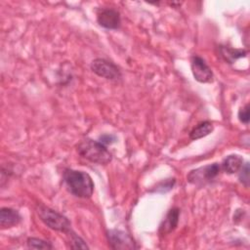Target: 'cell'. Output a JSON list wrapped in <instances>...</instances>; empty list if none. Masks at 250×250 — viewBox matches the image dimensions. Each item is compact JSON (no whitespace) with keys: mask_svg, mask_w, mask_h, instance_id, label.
I'll use <instances>...</instances> for the list:
<instances>
[{"mask_svg":"<svg viewBox=\"0 0 250 250\" xmlns=\"http://www.w3.org/2000/svg\"><path fill=\"white\" fill-rule=\"evenodd\" d=\"M63 182L67 190L78 198H90L94 192V182L91 176L84 171L65 169Z\"/></svg>","mask_w":250,"mask_h":250,"instance_id":"1","label":"cell"},{"mask_svg":"<svg viewBox=\"0 0 250 250\" xmlns=\"http://www.w3.org/2000/svg\"><path fill=\"white\" fill-rule=\"evenodd\" d=\"M77 152L84 159L99 165H106L112 160L111 152L100 141L84 139L77 145Z\"/></svg>","mask_w":250,"mask_h":250,"instance_id":"2","label":"cell"},{"mask_svg":"<svg viewBox=\"0 0 250 250\" xmlns=\"http://www.w3.org/2000/svg\"><path fill=\"white\" fill-rule=\"evenodd\" d=\"M36 212L40 220L48 228L57 231L64 232L65 234H68L72 230L69 220L58 211L43 204H40L37 206Z\"/></svg>","mask_w":250,"mask_h":250,"instance_id":"3","label":"cell"},{"mask_svg":"<svg viewBox=\"0 0 250 250\" xmlns=\"http://www.w3.org/2000/svg\"><path fill=\"white\" fill-rule=\"evenodd\" d=\"M220 171L221 166L218 163H212L199 167L195 170H191L188 173L187 179L190 184L201 186L213 181L219 175Z\"/></svg>","mask_w":250,"mask_h":250,"instance_id":"4","label":"cell"},{"mask_svg":"<svg viewBox=\"0 0 250 250\" xmlns=\"http://www.w3.org/2000/svg\"><path fill=\"white\" fill-rule=\"evenodd\" d=\"M106 237L109 247L115 250H132L138 247L133 237L120 229L107 230Z\"/></svg>","mask_w":250,"mask_h":250,"instance_id":"5","label":"cell"},{"mask_svg":"<svg viewBox=\"0 0 250 250\" xmlns=\"http://www.w3.org/2000/svg\"><path fill=\"white\" fill-rule=\"evenodd\" d=\"M91 69L98 76L107 80H119L121 71L113 62L105 59H95L91 62Z\"/></svg>","mask_w":250,"mask_h":250,"instance_id":"6","label":"cell"},{"mask_svg":"<svg viewBox=\"0 0 250 250\" xmlns=\"http://www.w3.org/2000/svg\"><path fill=\"white\" fill-rule=\"evenodd\" d=\"M191 72L194 79L200 83H209L213 80V71L206 62L199 56H193L190 60Z\"/></svg>","mask_w":250,"mask_h":250,"instance_id":"7","label":"cell"},{"mask_svg":"<svg viewBox=\"0 0 250 250\" xmlns=\"http://www.w3.org/2000/svg\"><path fill=\"white\" fill-rule=\"evenodd\" d=\"M98 23L106 29H117L121 24L120 14L113 9H102L97 15Z\"/></svg>","mask_w":250,"mask_h":250,"instance_id":"8","label":"cell"},{"mask_svg":"<svg viewBox=\"0 0 250 250\" xmlns=\"http://www.w3.org/2000/svg\"><path fill=\"white\" fill-rule=\"evenodd\" d=\"M21 221V216L18 210L10 207H2L0 209V227L8 229L19 225Z\"/></svg>","mask_w":250,"mask_h":250,"instance_id":"9","label":"cell"},{"mask_svg":"<svg viewBox=\"0 0 250 250\" xmlns=\"http://www.w3.org/2000/svg\"><path fill=\"white\" fill-rule=\"evenodd\" d=\"M179 217H180V209L177 207L171 208L159 226V233L164 235L173 231L178 226Z\"/></svg>","mask_w":250,"mask_h":250,"instance_id":"10","label":"cell"},{"mask_svg":"<svg viewBox=\"0 0 250 250\" xmlns=\"http://www.w3.org/2000/svg\"><path fill=\"white\" fill-rule=\"evenodd\" d=\"M243 165V158L238 154H230L227 156L223 163L222 169L228 174L237 173Z\"/></svg>","mask_w":250,"mask_h":250,"instance_id":"11","label":"cell"},{"mask_svg":"<svg viewBox=\"0 0 250 250\" xmlns=\"http://www.w3.org/2000/svg\"><path fill=\"white\" fill-rule=\"evenodd\" d=\"M221 57L229 63H233L236 60L246 57L247 51L243 49H233L228 46H220Z\"/></svg>","mask_w":250,"mask_h":250,"instance_id":"12","label":"cell"},{"mask_svg":"<svg viewBox=\"0 0 250 250\" xmlns=\"http://www.w3.org/2000/svg\"><path fill=\"white\" fill-rule=\"evenodd\" d=\"M214 130L213 123L210 121H202L198 123L189 133L190 140H198L211 134Z\"/></svg>","mask_w":250,"mask_h":250,"instance_id":"13","label":"cell"},{"mask_svg":"<svg viewBox=\"0 0 250 250\" xmlns=\"http://www.w3.org/2000/svg\"><path fill=\"white\" fill-rule=\"evenodd\" d=\"M26 244L28 248L31 249H45V250H49V249H53V245L51 244V242L40 239V238H36V237H28L26 240Z\"/></svg>","mask_w":250,"mask_h":250,"instance_id":"14","label":"cell"},{"mask_svg":"<svg viewBox=\"0 0 250 250\" xmlns=\"http://www.w3.org/2000/svg\"><path fill=\"white\" fill-rule=\"evenodd\" d=\"M67 235L70 237L69 247L71 249H89V246L86 244V242L73 230H71Z\"/></svg>","mask_w":250,"mask_h":250,"instance_id":"15","label":"cell"},{"mask_svg":"<svg viewBox=\"0 0 250 250\" xmlns=\"http://www.w3.org/2000/svg\"><path fill=\"white\" fill-rule=\"evenodd\" d=\"M238 172H239V176H238L239 182L243 186L248 188L249 187V163L245 162Z\"/></svg>","mask_w":250,"mask_h":250,"instance_id":"16","label":"cell"},{"mask_svg":"<svg viewBox=\"0 0 250 250\" xmlns=\"http://www.w3.org/2000/svg\"><path fill=\"white\" fill-rule=\"evenodd\" d=\"M175 179L172 178V179H167V180H164L162 182H160L157 186H156V191L159 189V188H162L161 192H166L168 190H170L171 188H173L174 185H175Z\"/></svg>","mask_w":250,"mask_h":250,"instance_id":"17","label":"cell"},{"mask_svg":"<svg viewBox=\"0 0 250 250\" xmlns=\"http://www.w3.org/2000/svg\"><path fill=\"white\" fill-rule=\"evenodd\" d=\"M238 119L241 123L248 124L249 123V104H245L238 110Z\"/></svg>","mask_w":250,"mask_h":250,"instance_id":"18","label":"cell"},{"mask_svg":"<svg viewBox=\"0 0 250 250\" xmlns=\"http://www.w3.org/2000/svg\"><path fill=\"white\" fill-rule=\"evenodd\" d=\"M99 141L104 144V146H107V145H111L113 144L114 142H116V137L114 135H109V134H104L103 136L100 137Z\"/></svg>","mask_w":250,"mask_h":250,"instance_id":"19","label":"cell"}]
</instances>
